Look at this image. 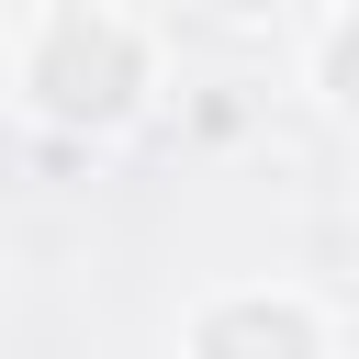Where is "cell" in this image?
<instances>
[{
  "instance_id": "cell-1",
  "label": "cell",
  "mask_w": 359,
  "mask_h": 359,
  "mask_svg": "<svg viewBox=\"0 0 359 359\" xmlns=\"http://www.w3.org/2000/svg\"><path fill=\"white\" fill-rule=\"evenodd\" d=\"M11 101L45 135H123L157 101V22L135 0H45V11H22Z\"/></svg>"
},
{
  "instance_id": "cell-2",
  "label": "cell",
  "mask_w": 359,
  "mask_h": 359,
  "mask_svg": "<svg viewBox=\"0 0 359 359\" xmlns=\"http://www.w3.org/2000/svg\"><path fill=\"white\" fill-rule=\"evenodd\" d=\"M180 359H337V314L292 280H224L180 314Z\"/></svg>"
},
{
  "instance_id": "cell-3",
  "label": "cell",
  "mask_w": 359,
  "mask_h": 359,
  "mask_svg": "<svg viewBox=\"0 0 359 359\" xmlns=\"http://www.w3.org/2000/svg\"><path fill=\"white\" fill-rule=\"evenodd\" d=\"M303 56H314V101L337 112V101H348V0H314V34H303Z\"/></svg>"
},
{
  "instance_id": "cell-4",
  "label": "cell",
  "mask_w": 359,
  "mask_h": 359,
  "mask_svg": "<svg viewBox=\"0 0 359 359\" xmlns=\"http://www.w3.org/2000/svg\"><path fill=\"white\" fill-rule=\"evenodd\" d=\"M202 11H213L224 34H280V22L303 11V0H202Z\"/></svg>"
},
{
  "instance_id": "cell-5",
  "label": "cell",
  "mask_w": 359,
  "mask_h": 359,
  "mask_svg": "<svg viewBox=\"0 0 359 359\" xmlns=\"http://www.w3.org/2000/svg\"><path fill=\"white\" fill-rule=\"evenodd\" d=\"M22 11H45V0H22Z\"/></svg>"
}]
</instances>
